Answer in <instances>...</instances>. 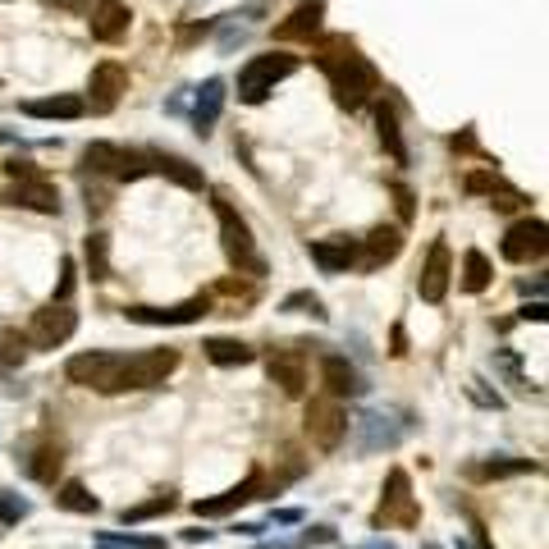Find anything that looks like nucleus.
Returning a JSON list of instances; mask_svg holds the SVG:
<instances>
[{
  "label": "nucleus",
  "instance_id": "1",
  "mask_svg": "<svg viewBox=\"0 0 549 549\" xmlns=\"http://www.w3.org/2000/svg\"><path fill=\"white\" fill-rule=\"evenodd\" d=\"M211 206H216V220H220V243H225V257L234 261L243 275H252V280H261L266 275V261H261L257 252V238H252V225L234 211V202H229L225 193L211 197Z\"/></svg>",
  "mask_w": 549,
  "mask_h": 549
},
{
  "label": "nucleus",
  "instance_id": "2",
  "mask_svg": "<svg viewBox=\"0 0 549 549\" xmlns=\"http://www.w3.org/2000/svg\"><path fill=\"white\" fill-rule=\"evenodd\" d=\"M293 74H298V55H289V51L252 55L248 65L238 69V101H243V106H261V101Z\"/></svg>",
  "mask_w": 549,
  "mask_h": 549
},
{
  "label": "nucleus",
  "instance_id": "3",
  "mask_svg": "<svg viewBox=\"0 0 549 549\" xmlns=\"http://www.w3.org/2000/svg\"><path fill=\"white\" fill-rule=\"evenodd\" d=\"M330 74V87H334V101L344 110H362L366 101L380 92V74H376V65L366 60V55H348V60H339L334 69H325Z\"/></svg>",
  "mask_w": 549,
  "mask_h": 549
},
{
  "label": "nucleus",
  "instance_id": "4",
  "mask_svg": "<svg viewBox=\"0 0 549 549\" xmlns=\"http://www.w3.org/2000/svg\"><path fill=\"white\" fill-rule=\"evenodd\" d=\"M119 371H124V357L101 353V348L69 357V366H65V376L78 389H97V394H119Z\"/></svg>",
  "mask_w": 549,
  "mask_h": 549
},
{
  "label": "nucleus",
  "instance_id": "5",
  "mask_svg": "<svg viewBox=\"0 0 549 549\" xmlns=\"http://www.w3.org/2000/svg\"><path fill=\"white\" fill-rule=\"evenodd\" d=\"M179 366V348H151V353L124 357V371H119V394L124 389H156L174 376Z\"/></svg>",
  "mask_w": 549,
  "mask_h": 549
},
{
  "label": "nucleus",
  "instance_id": "6",
  "mask_svg": "<svg viewBox=\"0 0 549 549\" xmlns=\"http://www.w3.org/2000/svg\"><path fill=\"white\" fill-rule=\"evenodd\" d=\"M302 431H307V440L316 444V449H339L344 444V435H348V417H344V408L334 399H312L307 403V412H302Z\"/></svg>",
  "mask_w": 549,
  "mask_h": 549
},
{
  "label": "nucleus",
  "instance_id": "7",
  "mask_svg": "<svg viewBox=\"0 0 549 549\" xmlns=\"http://www.w3.org/2000/svg\"><path fill=\"white\" fill-rule=\"evenodd\" d=\"M74 330H78V312H69L65 302H51V307H42V312L33 316V325H28V344L60 348L74 339Z\"/></svg>",
  "mask_w": 549,
  "mask_h": 549
},
{
  "label": "nucleus",
  "instance_id": "8",
  "mask_svg": "<svg viewBox=\"0 0 549 549\" xmlns=\"http://www.w3.org/2000/svg\"><path fill=\"white\" fill-rule=\"evenodd\" d=\"M545 248H549V229H545V220H517V225L504 234V243H499L504 261H513V266L540 261V257H545Z\"/></svg>",
  "mask_w": 549,
  "mask_h": 549
},
{
  "label": "nucleus",
  "instance_id": "9",
  "mask_svg": "<svg viewBox=\"0 0 549 549\" xmlns=\"http://www.w3.org/2000/svg\"><path fill=\"white\" fill-rule=\"evenodd\" d=\"M417 504H412V481L403 467H394L385 481V495H380V508H376V527L380 522H399V527H417Z\"/></svg>",
  "mask_w": 549,
  "mask_h": 549
},
{
  "label": "nucleus",
  "instance_id": "10",
  "mask_svg": "<svg viewBox=\"0 0 549 549\" xmlns=\"http://www.w3.org/2000/svg\"><path fill=\"white\" fill-rule=\"evenodd\" d=\"M124 92H129V69L115 65V60L97 65V69H92V78H87V106L97 110V115H110Z\"/></svg>",
  "mask_w": 549,
  "mask_h": 549
},
{
  "label": "nucleus",
  "instance_id": "11",
  "mask_svg": "<svg viewBox=\"0 0 549 549\" xmlns=\"http://www.w3.org/2000/svg\"><path fill=\"white\" fill-rule=\"evenodd\" d=\"M449 280H453V252H449V243H444V238H435L431 252H426V266H421V275H417L421 302H444Z\"/></svg>",
  "mask_w": 549,
  "mask_h": 549
},
{
  "label": "nucleus",
  "instance_id": "12",
  "mask_svg": "<svg viewBox=\"0 0 549 549\" xmlns=\"http://www.w3.org/2000/svg\"><path fill=\"white\" fill-rule=\"evenodd\" d=\"M206 312H211V298H206V293L179 302V307H124V316L138 325H193V321H202Z\"/></svg>",
  "mask_w": 549,
  "mask_h": 549
},
{
  "label": "nucleus",
  "instance_id": "13",
  "mask_svg": "<svg viewBox=\"0 0 549 549\" xmlns=\"http://www.w3.org/2000/svg\"><path fill=\"white\" fill-rule=\"evenodd\" d=\"M87 28H92V37L97 42H124L133 28V10L124 5V0H97L92 10H87Z\"/></svg>",
  "mask_w": 549,
  "mask_h": 549
},
{
  "label": "nucleus",
  "instance_id": "14",
  "mask_svg": "<svg viewBox=\"0 0 549 549\" xmlns=\"http://www.w3.org/2000/svg\"><path fill=\"white\" fill-rule=\"evenodd\" d=\"M266 371L289 399H302V394H307V357H302L298 348H275L270 362H266Z\"/></svg>",
  "mask_w": 549,
  "mask_h": 549
},
{
  "label": "nucleus",
  "instance_id": "15",
  "mask_svg": "<svg viewBox=\"0 0 549 549\" xmlns=\"http://www.w3.org/2000/svg\"><path fill=\"white\" fill-rule=\"evenodd\" d=\"M321 23H325V0H298L289 10V19L275 23V37L280 42H312L321 33Z\"/></svg>",
  "mask_w": 549,
  "mask_h": 549
},
{
  "label": "nucleus",
  "instance_id": "16",
  "mask_svg": "<svg viewBox=\"0 0 549 549\" xmlns=\"http://www.w3.org/2000/svg\"><path fill=\"white\" fill-rule=\"evenodd\" d=\"M5 202L23 206V211H42V216H55V211H60V193H55L46 179H14Z\"/></svg>",
  "mask_w": 549,
  "mask_h": 549
},
{
  "label": "nucleus",
  "instance_id": "17",
  "mask_svg": "<svg viewBox=\"0 0 549 549\" xmlns=\"http://www.w3.org/2000/svg\"><path fill=\"white\" fill-rule=\"evenodd\" d=\"M257 490H261V472H248L238 485H229L225 495L197 499V517H225V513H234V508H243L248 499H257Z\"/></svg>",
  "mask_w": 549,
  "mask_h": 549
},
{
  "label": "nucleus",
  "instance_id": "18",
  "mask_svg": "<svg viewBox=\"0 0 549 549\" xmlns=\"http://www.w3.org/2000/svg\"><path fill=\"white\" fill-rule=\"evenodd\" d=\"M312 261L325 270V275H344V270L357 261V243H353V238H344V234L316 238V243H312Z\"/></svg>",
  "mask_w": 549,
  "mask_h": 549
},
{
  "label": "nucleus",
  "instance_id": "19",
  "mask_svg": "<svg viewBox=\"0 0 549 549\" xmlns=\"http://www.w3.org/2000/svg\"><path fill=\"white\" fill-rule=\"evenodd\" d=\"M403 252V229H394V225H376L371 234H366V243H362V261H366V270H380V266H389V261Z\"/></svg>",
  "mask_w": 549,
  "mask_h": 549
},
{
  "label": "nucleus",
  "instance_id": "20",
  "mask_svg": "<svg viewBox=\"0 0 549 549\" xmlns=\"http://www.w3.org/2000/svg\"><path fill=\"white\" fill-rule=\"evenodd\" d=\"M220 110H225V78H206L202 87H197V106H193V124L197 133H211V124L220 119Z\"/></svg>",
  "mask_w": 549,
  "mask_h": 549
},
{
  "label": "nucleus",
  "instance_id": "21",
  "mask_svg": "<svg viewBox=\"0 0 549 549\" xmlns=\"http://www.w3.org/2000/svg\"><path fill=\"white\" fill-rule=\"evenodd\" d=\"M23 115H33V119H83L87 115V101L83 97H69V92H55V97L23 101Z\"/></svg>",
  "mask_w": 549,
  "mask_h": 549
},
{
  "label": "nucleus",
  "instance_id": "22",
  "mask_svg": "<svg viewBox=\"0 0 549 549\" xmlns=\"http://www.w3.org/2000/svg\"><path fill=\"white\" fill-rule=\"evenodd\" d=\"M147 161H151V170L165 174V179L179 183V188H202V170H197L193 161L174 156V151H147Z\"/></svg>",
  "mask_w": 549,
  "mask_h": 549
},
{
  "label": "nucleus",
  "instance_id": "23",
  "mask_svg": "<svg viewBox=\"0 0 549 549\" xmlns=\"http://www.w3.org/2000/svg\"><path fill=\"white\" fill-rule=\"evenodd\" d=\"M376 138H380V147L389 151V161L408 165V142H403V129H399V119H394L389 106H376Z\"/></svg>",
  "mask_w": 549,
  "mask_h": 549
},
{
  "label": "nucleus",
  "instance_id": "24",
  "mask_svg": "<svg viewBox=\"0 0 549 549\" xmlns=\"http://www.w3.org/2000/svg\"><path fill=\"white\" fill-rule=\"evenodd\" d=\"M28 476H33V481H42V485H55V476H60V467H65V449H60V444H37L33 449V458H28Z\"/></svg>",
  "mask_w": 549,
  "mask_h": 549
},
{
  "label": "nucleus",
  "instance_id": "25",
  "mask_svg": "<svg viewBox=\"0 0 549 549\" xmlns=\"http://www.w3.org/2000/svg\"><path fill=\"white\" fill-rule=\"evenodd\" d=\"M202 348H206V357H211V362H216V366H248L252 357H257L248 344H243V339H225V334H216V339H206Z\"/></svg>",
  "mask_w": 549,
  "mask_h": 549
},
{
  "label": "nucleus",
  "instance_id": "26",
  "mask_svg": "<svg viewBox=\"0 0 549 549\" xmlns=\"http://www.w3.org/2000/svg\"><path fill=\"white\" fill-rule=\"evenodd\" d=\"M321 380H325V389H330L334 399H344V394H353V389H357V371L348 366V357H325V362H321Z\"/></svg>",
  "mask_w": 549,
  "mask_h": 549
},
{
  "label": "nucleus",
  "instance_id": "27",
  "mask_svg": "<svg viewBox=\"0 0 549 549\" xmlns=\"http://www.w3.org/2000/svg\"><path fill=\"white\" fill-rule=\"evenodd\" d=\"M83 261H87V275H92V284H106L110 280V238L106 234H87Z\"/></svg>",
  "mask_w": 549,
  "mask_h": 549
},
{
  "label": "nucleus",
  "instance_id": "28",
  "mask_svg": "<svg viewBox=\"0 0 549 549\" xmlns=\"http://www.w3.org/2000/svg\"><path fill=\"white\" fill-rule=\"evenodd\" d=\"M174 504H179V499H174V490H161V495H151V499H142V504L124 508V513H119V522H124V527H138V522H151V517L170 513Z\"/></svg>",
  "mask_w": 549,
  "mask_h": 549
},
{
  "label": "nucleus",
  "instance_id": "29",
  "mask_svg": "<svg viewBox=\"0 0 549 549\" xmlns=\"http://www.w3.org/2000/svg\"><path fill=\"white\" fill-rule=\"evenodd\" d=\"M119 156H124V147H115V142H87L83 147V165L92 174H115Z\"/></svg>",
  "mask_w": 549,
  "mask_h": 549
},
{
  "label": "nucleus",
  "instance_id": "30",
  "mask_svg": "<svg viewBox=\"0 0 549 549\" xmlns=\"http://www.w3.org/2000/svg\"><path fill=\"white\" fill-rule=\"evenodd\" d=\"M55 504L65 508V513H97V495H92V490H87L83 481H65L60 485V495H55Z\"/></svg>",
  "mask_w": 549,
  "mask_h": 549
},
{
  "label": "nucleus",
  "instance_id": "31",
  "mask_svg": "<svg viewBox=\"0 0 549 549\" xmlns=\"http://www.w3.org/2000/svg\"><path fill=\"white\" fill-rule=\"evenodd\" d=\"M490 275H495V270H490V257H485V252H467L463 257V289L467 293H481L485 284H490Z\"/></svg>",
  "mask_w": 549,
  "mask_h": 549
},
{
  "label": "nucleus",
  "instance_id": "32",
  "mask_svg": "<svg viewBox=\"0 0 549 549\" xmlns=\"http://www.w3.org/2000/svg\"><path fill=\"white\" fill-rule=\"evenodd\" d=\"M357 46H353V37H344V33H334V37H321V46H316V65L321 69H334L339 60H348Z\"/></svg>",
  "mask_w": 549,
  "mask_h": 549
},
{
  "label": "nucleus",
  "instance_id": "33",
  "mask_svg": "<svg viewBox=\"0 0 549 549\" xmlns=\"http://www.w3.org/2000/svg\"><path fill=\"white\" fill-rule=\"evenodd\" d=\"M522 472H536V463H531V458H513V463H481L472 476H481V481H499V476H522Z\"/></svg>",
  "mask_w": 549,
  "mask_h": 549
},
{
  "label": "nucleus",
  "instance_id": "34",
  "mask_svg": "<svg viewBox=\"0 0 549 549\" xmlns=\"http://www.w3.org/2000/svg\"><path fill=\"white\" fill-rule=\"evenodd\" d=\"M142 174H151L147 151H124V156H119L115 179H119V183H129V179H142Z\"/></svg>",
  "mask_w": 549,
  "mask_h": 549
},
{
  "label": "nucleus",
  "instance_id": "35",
  "mask_svg": "<svg viewBox=\"0 0 549 549\" xmlns=\"http://www.w3.org/2000/svg\"><path fill=\"white\" fill-rule=\"evenodd\" d=\"M485 193H490V206H495V211H517V206L527 202V197L517 193V188H508L504 179H495L490 188H485Z\"/></svg>",
  "mask_w": 549,
  "mask_h": 549
},
{
  "label": "nucleus",
  "instance_id": "36",
  "mask_svg": "<svg viewBox=\"0 0 549 549\" xmlns=\"http://www.w3.org/2000/svg\"><path fill=\"white\" fill-rule=\"evenodd\" d=\"M280 312H302V316H325L321 298L316 293H289V298L280 302Z\"/></svg>",
  "mask_w": 549,
  "mask_h": 549
},
{
  "label": "nucleus",
  "instance_id": "37",
  "mask_svg": "<svg viewBox=\"0 0 549 549\" xmlns=\"http://www.w3.org/2000/svg\"><path fill=\"white\" fill-rule=\"evenodd\" d=\"M28 513H33V508H28V499L5 495V490H0V527H10V522H23Z\"/></svg>",
  "mask_w": 549,
  "mask_h": 549
},
{
  "label": "nucleus",
  "instance_id": "38",
  "mask_svg": "<svg viewBox=\"0 0 549 549\" xmlns=\"http://www.w3.org/2000/svg\"><path fill=\"white\" fill-rule=\"evenodd\" d=\"M97 549H165L161 540H142V536H101Z\"/></svg>",
  "mask_w": 549,
  "mask_h": 549
},
{
  "label": "nucleus",
  "instance_id": "39",
  "mask_svg": "<svg viewBox=\"0 0 549 549\" xmlns=\"http://www.w3.org/2000/svg\"><path fill=\"white\" fill-rule=\"evenodd\" d=\"M216 293H225V298H243V302H252L257 298V284H243V280H225Z\"/></svg>",
  "mask_w": 549,
  "mask_h": 549
},
{
  "label": "nucleus",
  "instance_id": "40",
  "mask_svg": "<svg viewBox=\"0 0 549 549\" xmlns=\"http://www.w3.org/2000/svg\"><path fill=\"white\" fill-rule=\"evenodd\" d=\"M394 202H399V216H403V220L417 216V202H412V193L403 188V183H394Z\"/></svg>",
  "mask_w": 549,
  "mask_h": 549
},
{
  "label": "nucleus",
  "instance_id": "41",
  "mask_svg": "<svg viewBox=\"0 0 549 549\" xmlns=\"http://www.w3.org/2000/svg\"><path fill=\"white\" fill-rule=\"evenodd\" d=\"M5 170H10V179H42L33 161H5Z\"/></svg>",
  "mask_w": 549,
  "mask_h": 549
},
{
  "label": "nucleus",
  "instance_id": "42",
  "mask_svg": "<svg viewBox=\"0 0 549 549\" xmlns=\"http://www.w3.org/2000/svg\"><path fill=\"white\" fill-rule=\"evenodd\" d=\"M69 293H74V261H65V280H60V289H55V298L65 302Z\"/></svg>",
  "mask_w": 549,
  "mask_h": 549
},
{
  "label": "nucleus",
  "instance_id": "43",
  "mask_svg": "<svg viewBox=\"0 0 549 549\" xmlns=\"http://www.w3.org/2000/svg\"><path fill=\"white\" fill-rule=\"evenodd\" d=\"M545 316H549L545 302H531V307H522V321H545Z\"/></svg>",
  "mask_w": 549,
  "mask_h": 549
},
{
  "label": "nucleus",
  "instance_id": "44",
  "mask_svg": "<svg viewBox=\"0 0 549 549\" xmlns=\"http://www.w3.org/2000/svg\"><path fill=\"white\" fill-rule=\"evenodd\" d=\"M394 357H403L408 353V334H403V325H394V348H389Z\"/></svg>",
  "mask_w": 549,
  "mask_h": 549
},
{
  "label": "nucleus",
  "instance_id": "45",
  "mask_svg": "<svg viewBox=\"0 0 549 549\" xmlns=\"http://www.w3.org/2000/svg\"><path fill=\"white\" fill-rule=\"evenodd\" d=\"M261 549H298V545H261Z\"/></svg>",
  "mask_w": 549,
  "mask_h": 549
},
{
  "label": "nucleus",
  "instance_id": "46",
  "mask_svg": "<svg viewBox=\"0 0 549 549\" xmlns=\"http://www.w3.org/2000/svg\"><path fill=\"white\" fill-rule=\"evenodd\" d=\"M366 549H394V545H366Z\"/></svg>",
  "mask_w": 549,
  "mask_h": 549
}]
</instances>
